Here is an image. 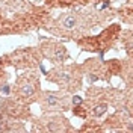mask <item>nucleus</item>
Listing matches in <instances>:
<instances>
[{"instance_id":"obj_4","label":"nucleus","mask_w":133,"mask_h":133,"mask_svg":"<svg viewBox=\"0 0 133 133\" xmlns=\"http://www.w3.org/2000/svg\"><path fill=\"white\" fill-rule=\"evenodd\" d=\"M105 109H106V106L101 105L100 107H95V112H94V113H95V115H101L103 112H105Z\"/></svg>"},{"instance_id":"obj_2","label":"nucleus","mask_w":133,"mask_h":133,"mask_svg":"<svg viewBox=\"0 0 133 133\" xmlns=\"http://www.w3.org/2000/svg\"><path fill=\"white\" fill-rule=\"evenodd\" d=\"M33 91H35V88H33L30 83H27V85H24V86L21 88V92H23L24 95H32V94H33Z\"/></svg>"},{"instance_id":"obj_1","label":"nucleus","mask_w":133,"mask_h":133,"mask_svg":"<svg viewBox=\"0 0 133 133\" xmlns=\"http://www.w3.org/2000/svg\"><path fill=\"white\" fill-rule=\"evenodd\" d=\"M76 18L74 17H67V18L62 20V27L63 29H74V26H76Z\"/></svg>"},{"instance_id":"obj_3","label":"nucleus","mask_w":133,"mask_h":133,"mask_svg":"<svg viewBox=\"0 0 133 133\" xmlns=\"http://www.w3.org/2000/svg\"><path fill=\"white\" fill-rule=\"evenodd\" d=\"M45 101H47L49 106H57L59 105V100H57V97H55V95H47L45 97Z\"/></svg>"},{"instance_id":"obj_6","label":"nucleus","mask_w":133,"mask_h":133,"mask_svg":"<svg viewBox=\"0 0 133 133\" xmlns=\"http://www.w3.org/2000/svg\"><path fill=\"white\" fill-rule=\"evenodd\" d=\"M2 130H3V121L0 119V132H2Z\"/></svg>"},{"instance_id":"obj_5","label":"nucleus","mask_w":133,"mask_h":133,"mask_svg":"<svg viewBox=\"0 0 133 133\" xmlns=\"http://www.w3.org/2000/svg\"><path fill=\"white\" fill-rule=\"evenodd\" d=\"M73 103H74V105H79V103H82V98H80V97H74Z\"/></svg>"}]
</instances>
